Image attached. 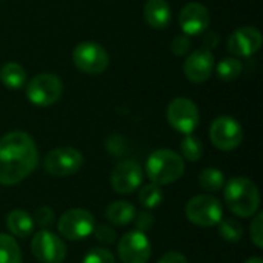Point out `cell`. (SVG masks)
<instances>
[{
  "instance_id": "obj_4",
  "label": "cell",
  "mask_w": 263,
  "mask_h": 263,
  "mask_svg": "<svg viewBox=\"0 0 263 263\" xmlns=\"http://www.w3.org/2000/svg\"><path fill=\"white\" fill-rule=\"evenodd\" d=\"M185 214L191 223L202 228H211L219 225L223 219V206L219 199L208 194H199L186 203Z\"/></svg>"
},
{
  "instance_id": "obj_21",
  "label": "cell",
  "mask_w": 263,
  "mask_h": 263,
  "mask_svg": "<svg viewBox=\"0 0 263 263\" xmlns=\"http://www.w3.org/2000/svg\"><path fill=\"white\" fill-rule=\"evenodd\" d=\"M0 263H22V253L17 240L5 233H0Z\"/></svg>"
},
{
  "instance_id": "obj_25",
  "label": "cell",
  "mask_w": 263,
  "mask_h": 263,
  "mask_svg": "<svg viewBox=\"0 0 263 263\" xmlns=\"http://www.w3.org/2000/svg\"><path fill=\"white\" fill-rule=\"evenodd\" d=\"M219 234L225 242L237 243L243 237V228L242 225L234 219H222L219 222Z\"/></svg>"
},
{
  "instance_id": "obj_28",
  "label": "cell",
  "mask_w": 263,
  "mask_h": 263,
  "mask_svg": "<svg viewBox=\"0 0 263 263\" xmlns=\"http://www.w3.org/2000/svg\"><path fill=\"white\" fill-rule=\"evenodd\" d=\"M250 234H251V240L257 248H263V214L262 213H256L254 219L251 222L250 227Z\"/></svg>"
},
{
  "instance_id": "obj_17",
  "label": "cell",
  "mask_w": 263,
  "mask_h": 263,
  "mask_svg": "<svg viewBox=\"0 0 263 263\" xmlns=\"http://www.w3.org/2000/svg\"><path fill=\"white\" fill-rule=\"evenodd\" d=\"M143 14L146 23L156 29H163L171 22V8L166 0H148Z\"/></svg>"
},
{
  "instance_id": "obj_16",
  "label": "cell",
  "mask_w": 263,
  "mask_h": 263,
  "mask_svg": "<svg viewBox=\"0 0 263 263\" xmlns=\"http://www.w3.org/2000/svg\"><path fill=\"white\" fill-rule=\"evenodd\" d=\"M179 23L185 35H199L210 25V12L202 3H188L179 14Z\"/></svg>"
},
{
  "instance_id": "obj_15",
  "label": "cell",
  "mask_w": 263,
  "mask_h": 263,
  "mask_svg": "<svg viewBox=\"0 0 263 263\" xmlns=\"http://www.w3.org/2000/svg\"><path fill=\"white\" fill-rule=\"evenodd\" d=\"M183 71L186 79L193 83L206 82L214 71V54L205 48L193 51L183 65Z\"/></svg>"
},
{
  "instance_id": "obj_24",
  "label": "cell",
  "mask_w": 263,
  "mask_h": 263,
  "mask_svg": "<svg viewBox=\"0 0 263 263\" xmlns=\"http://www.w3.org/2000/svg\"><path fill=\"white\" fill-rule=\"evenodd\" d=\"M180 151H182V156L190 160V162H197L202 159L203 156V143L200 142L199 137L193 136V134H188L185 136V139L180 142Z\"/></svg>"
},
{
  "instance_id": "obj_30",
  "label": "cell",
  "mask_w": 263,
  "mask_h": 263,
  "mask_svg": "<svg viewBox=\"0 0 263 263\" xmlns=\"http://www.w3.org/2000/svg\"><path fill=\"white\" fill-rule=\"evenodd\" d=\"M32 220H34V223H37L42 228L51 227L54 222V213L49 206H39L34 213Z\"/></svg>"
},
{
  "instance_id": "obj_2",
  "label": "cell",
  "mask_w": 263,
  "mask_h": 263,
  "mask_svg": "<svg viewBox=\"0 0 263 263\" xmlns=\"http://www.w3.org/2000/svg\"><path fill=\"white\" fill-rule=\"evenodd\" d=\"M225 188V202L230 211L239 217H251L259 211L260 206V193L254 182L247 177H233L227 182Z\"/></svg>"
},
{
  "instance_id": "obj_11",
  "label": "cell",
  "mask_w": 263,
  "mask_h": 263,
  "mask_svg": "<svg viewBox=\"0 0 263 263\" xmlns=\"http://www.w3.org/2000/svg\"><path fill=\"white\" fill-rule=\"evenodd\" d=\"M31 251L40 263H63L66 259V245L54 233L40 230L31 240Z\"/></svg>"
},
{
  "instance_id": "obj_29",
  "label": "cell",
  "mask_w": 263,
  "mask_h": 263,
  "mask_svg": "<svg viewBox=\"0 0 263 263\" xmlns=\"http://www.w3.org/2000/svg\"><path fill=\"white\" fill-rule=\"evenodd\" d=\"M92 234H94V237L100 243H105V245H111L117 239V233H116V230L111 225H99V227H94Z\"/></svg>"
},
{
  "instance_id": "obj_32",
  "label": "cell",
  "mask_w": 263,
  "mask_h": 263,
  "mask_svg": "<svg viewBox=\"0 0 263 263\" xmlns=\"http://www.w3.org/2000/svg\"><path fill=\"white\" fill-rule=\"evenodd\" d=\"M171 48H173V52L176 55H185L190 48H191V42H190V37L188 35H177L173 43H171Z\"/></svg>"
},
{
  "instance_id": "obj_26",
  "label": "cell",
  "mask_w": 263,
  "mask_h": 263,
  "mask_svg": "<svg viewBox=\"0 0 263 263\" xmlns=\"http://www.w3.org/2000/svg\"><path fill=\"white\" fill-rule=\"evenodd\" d=\"M139 200L145 208H156L162 203L163 200V191L159 185L156 183H148L145 185L140 193H139Z\"/></svg>"
},
{
  "instance_id": "obj_7",
  "label": "cell",
  "mask_w": 263,
  "mask_h": 263,
  "mask_svg": "<svg viewBox=\"0 0 263 263\" xmlns=\"http://www.w3.org/2000/svg\"><path fill=\"white\" fill-rule=\"evenodd\" d=\"M166 119L176 131L188 136V134H193L194 129L199 126L200 112H199L197 105L193 100L186 97H176L168 105Z\"/></svg>"
},
{
  "instance_id": "obj_18",
  "label": "cell",
  "mask_w": 263,
  "mask_h": 263,
  "mask_svg": "<svg viewBox=\"0 0 263 263\" xmlns=\"http://www.w3.org/2000/svg\"><path fill=\"white\" fill-rule=\"evenodd\" d=\"M34 225L35 223L32 220V216H29V213L23 210H12L6 216V227L9 233L18 239L29 237L34 231Z\"/></svg>"
},
{
  "instance_id": "obj_34",
  "label": "cell",
  "mask_w": 263,
  "mask_h": 263,
  "mask_svg": "<svg viewBox=\"0 0 263 263\" xmlns=\"http://www.w3.org/2000/svg\"><path fill=\"white\" fill-rule=\"evenodd\" d=\"M219 45V34L217 32H210L206 37H205V49H213Z\"/></svg>"
},
{
  "instance_id": "obj_31",
  "label": "cell",
  "mask_w": 263,
  "mask_h": 263,
  "mask_svg": "<svg viewBox=\"0 0 263 263\" xmlns=\"http://www.w3.org/2000/svg\"><path fill=\"white\" fill-rule=\"evenodd\" d=\"M134 222H136V231H140V233H143V234H145L148 230H151V228H153V225H154V217H153V214H151V213H148V211H142V213L136 214Z\"/></svg>"
},
{
  "instance_id": "obj_13",
  "label": "cell",
  "mask_w": 263,
  "mask_h": 263,
  "mask_svg": "<svg viewBox=\"0 0 263 263\" xmlns=\"http://www.w3.org/2000/svg\"><path fill=\"white\" fill-rule=\"evenodd\" d=\"M143 180V171L134 160L120 162L111 173V186L119 194H129L136 191Z\"/></svg>"
},
{
  "instance_id": "obj_23",
  "label": "cell",
  "mask_w": 263,
  "mask_h": 263,
  "mask_svg": "<svg viewBox=\"0 0 263 263\" xmlns=\"http://www.w3.org/2000/svg\"><path fill=\"white\" fill-rule=\"evenodd\" d=\"M216 71H217V76H219L220 80H223V82H233V80H236L240 76V72H242V63L236 57H225L223 60L219 62Z\"/></svg>"
},
{
  "instance_id": "obj_36",
  "label": "cell",
  "mask_w": 263,
  "mask_h": 263,
  "mask_svg": "<svg viewBox=\"0 0 263 263\" xmlns=\"http://www.w3.org/2000/svg\"><path fill=\"white\" fill-rule=\"evenodd\" d=\"M0 2H2V0H0Z\"/></svg>"
},
{
  "instance_id": "obj_35",
  "label": "cell",
  "mask_w": 263,
  "mask_h": 263,
  "mask_svg": "<svg viewBox=\"0 0 263 263\" xmlns=\"http://www.w3.org/2000/svg\"><path fill=\"white\" fill-rule=\"evenodd\" d=\"M245 263H263V260L260 257H251V259H248Z\"/></svg>"
},
{
  "instance_id": "obj_22",
  "label": "cell",
  "mask_w": 263,
  "mask_h": 263,
  "mask_svg": "<svg viewBox=\"0 0 263 263\" xmlns=\"http://www.w3.org/2000/svg\"><path fill=\"white\" fill-rule=\"evenodd\" d=\"M199 183L206 191H219L225 186V176L217 168H205L199 176Z\"/></svg>"
},
{
  "instance_id": "obj_33",
  "label": "cell",
  "mask_w": 263,
  "mask_h": 263,
  "mask_svg": "<svg viewBox=\"0 0 263 263\" xmlns=\"http://www.w3.org/2000/svg\"><path fill=\"white\" fill-rule=\"evenodd\" d=\"M157 263H188L186 257L182 254V253H177V251H170L166 254H163L159 262Z\"/></svg>"
},
{
  "instance_id": "obj_5",
  "label": "cell",
  "mask_w": 263,
  "mask_h": 263,
  "mask_svg": "<svg viewBox=\"0 0 263 263\" xmlns=\"http://www.w3.org/2000/svg\"><path fill=\"white\" fill-rule=\"evenodd\" d=\"M63 83L55 74L42 72L26 85V97L35 106H51L62 97Z\"/></svg>"
},
{
  "instance_id": "obj_1",
  "label": "cell",
  "mask_w": 263,
  "mask_h": 263,
  "mask_svg": "<svg viewBox=\"0 0 263 263\" xmlns=\"http://www.w3.org/2000/svg\"><path fill=\"white\" fill-rule=\"evenodd\" d=\"M39 165V153L32 137L23 131H11L0 137V183L12 186L23 182Z\"/></svg>"
},
{
  "instance_id": "obj_14",
  "label": "cell",
  "mask_w": 263,
  "mask_h": 263,
  "mask_svg": "<svg viewBox=\"0 0 263 263\" xmlns=\"http://www.w3.org/2000/svg\"><path fill=\"white\" fill-rule=\"evenodd\" d=\"M262 32L254 26L236 29L228 39V51L237 57H251L262 46Z\"/></svg>"
},
{
  "instance_id": "obj_3",
  "label": "cell",
  "mask_w": 263,
  "mask_h": 263,
  "mask_svg": "<svg viewBox=\"0 0 263 263\" xmlns=\"http://www.w3.org/2000/svg\"><path fill=\"white\" fill-rule=\"evenodd\" d=\"M185 173V162L180 154L173 149H157L146 160V176L151 183L159 186L171 185L182 179Z\"/></svg>"
},
{
  "instance_id": "obj_9",
  "label": "cell",
  "mask_w": 263,
  "mask_h": 263,
  "mask_svg": "<svg viewBox=\"0 0 263 263\" xmlns=\"http://www.w3.org/2000/svg\"><path fill=\"white\" fill-rule=\"evenodd\" d=\"M83 165V156L79 149L71 146L55 148L49 151L43 160L48 174L54 177H66L76 174Z\"/></svg>"
},
{
  "instance_id": "obj_12",
  "label": "cell",
  "mask_w": 263,
  "mask_h": 263,
  "mask_svg": "<svg viewBox=\"0 0 263 263\" xmlns=\"http://www.w3.org/2000/svg\"><path fill=\"white\" fill-rule=\"evenodd\" d=\"M117 253L122 263H148L153 248L146 234L134 230L119 240Z\"/></svg>"
},
{
  "instance_id": "obj_27",
  "label": "cell",
  "mask_w": 263,
  "mask_h": 263,
  "mask_svg": "<svg viewBox=\"0 0 263 263\" xmlns=\"http://www.w3.org/2000/svg\"><path fill=\"white\" fill-rule=\"evenodd\" d=\"M82 263H116L114 254L105 248H94L86 253Z\"/></svg>"
},
{
  "instance_id": "obj_20",
  "label": "cell",
  "mask_w": 263,
  "mask_h": 263,
  "mask_svg": "<svg viewBox=\"0 0 263 263\" xmlns=\"http://www.w3.org/2000/svg\"><path fill=\"white\" fill-rule=\"evenodd\" d=\"M0 80L9 89H18L26 83V72L22 65L9 62L0 69Z\"/></svg>"
},
{
  "instance_id": "obj_19",
  "label": "cell",
  "mask_w": 263,
  "mask_h": 263,
  "mask_svg": "<svg viewBox=\"0 0 263 263\" xmlns=\"http://www.w3.org/2000/svg\"><path fill=\"white\" fill-rule=\"evenodd\" d=\"M136 214H137L136 208L125 200H117V202L109 203L105 211L106 219L114 227H125V225L131 223L134 220Z\"/></svg>"
},
{
  "instance_id": "obj_8",
  "label": "cell",
  "mask_w": 263,
  "mask_h": 263,
  "mask_svg": "<svg viewBox=\"0 0 263 263\" xmlns=\"http://www.w3.org/2000/svg\"><path fill=\"white\" fill-rule=\"evenodd\" d=\"M72 60L77 69L85 74H102L109 65V55L106 49L94 42H82L74 48Z\"/></svg>"
},
{
  "instance_id": "obj_10",
  "label": "cell",
  "mask_w": 263,
  "mask_h": 263,
  "mask_svg": "<svg viewBox=\"0 0 263 263\" xmlns=\"http://www.w3.org/2000/svg\"><path fill=\"white\" fill-rule=\"evenodd\" d=\"M211 143L220 151H233L239 148L243 140L242 125L230 116L217 117L210 128Z\"/></svg>"
},
{
  "instance_id": "obj_6",
  "label": "cell",
  "mask_w": 263,
  "mask_h": 263,
  "mask_svg": "<svg viewBox=\"0 0 263 263\" xmlns=\"http://www.w3.org/2000/svg\"><path fill=\"white\" fill-rule=\"evenodd\" d=\"M96 227L94 216L83 208H72L63 213L57 222V230L66 240H83L92 234Z\"/></svg>"
}]
</instances>
